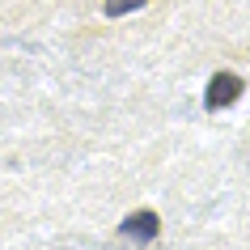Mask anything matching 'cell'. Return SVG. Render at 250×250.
Here are the masks:
<instances>
[{
    "label": "cell",
    "instance_id": "cell-2",
    "mask_svg": "<svg viewBox=\"0 0 250 250\" xmlns=\"http://www.w3.org/2000/svg\"><path fill=\"white\" fill-rule=\"evenodd\" d=\"M157 229H161V221H157V212H132L127 221L119 225V233H123V242H132V246H148L153 237H157Z\"/></svg>",
    "mask_w": 250,
    "mask_h": 250
},
{
    "label": "cell",
    "instance_id": "cell-1",
    "mask_svg": "<svg viewBox=\"0 0 250 250\" xmlns=\"http://www.w3.org/2000/svg\"><path fill=\"white\" fill-rule=\"evenodd\" d=\"M242 77L237 72H216V77L208 81V89H204V106L208 110H225V106H233L237 98H242Z\"/></svg>",
    "mask_w": 250,
    "mask_h": 250
},
{
    "label": "cell",
    "instance_id": "cell-3",
    "mask_svg": "<svg viewBox=\"0 0 250 250\" xmlns=\"http://www.w3.org/2000/svg\"><path fill=\"white\" fill-rule=\"evenodd\" d=\"M136 9H145V0H106V17H123Z\"/></svg>",
    "mask_w": 250,
    "mask_h": 250
}]
</instances>
